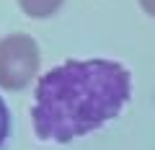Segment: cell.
<instances>
[{
	"instance_id": "cell-2",
	"label": "cell",
	"mask_w": 155,
	"mask_h": 150,
	"mask_svg": "<svg viewBox=\"0 0 155 150\" xmlns=\"http://www.w3.org/2000/svg\"><path fill=\"white\" fill-rule=\"evenodd\" d=\"M41 52L26 34H8L0 39V88L21 91L39 75Z\"/></svg>"
},
{
	"instance_id": "cell-5",
	"label": "cell",
	"mask_w": 155,
	"mask_h": 150,
	"mask_svg": "<svg viewBox=\"0 0 155 150\" xmlns=\"http://www.w3.org/2000/svg\"><path fill=\"white\" fill-rule=\"evenodd\" d=\"M140 5H142V11L147 13V16L155 18V0H140Z\"/></svg>"
},
{
	"instance_id": "cell-1",
	"label": "cell",
	"mask_w": 155,
	"mask_h": 150,
	"mask_svg": "<svg viewBox=\"0 0 155 150\" xmlns=\"http://www.w3.org/2000/svg\"><path fill=\"white\" fill-rule=\"evenodd\" d=\"M132 96V75L114 60H70L36 80L34 132L44 142H70L122 114Z\"/></svg>"
},
{
	"instance_id": "cell-3",
	"label": "cell",
	"mask_w": 155,
	"mask_h": 150,
	"mask_svg": "<svg viewBox=\"0 0 155 150\" xmlns=\"http://www.w3.org/2000/svg\"><path fill=\"white\" fill-rule=\"evenodd\" d=\"M65 0H18L21 11L28 18H49L62 8Z\"/></svg>"
},
{
	"instance_id": "cell-4",
	"label": "cell",
	"mask_w": 155,
	"mask_h": 150,
	"mask_svg": "<svg viewBox=\"0 0 155 150\" xmlns=\"http://www.w3.org/2000/svg\"><path fill=\"white\" fill-rule=\"evenodd\" d=\"M8 135H11V114H8V106L3 101V96H0V150L5 148Z\"/></svg>"
}]
</instances>
